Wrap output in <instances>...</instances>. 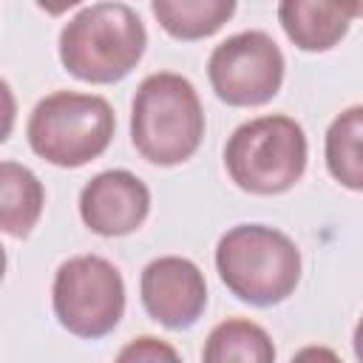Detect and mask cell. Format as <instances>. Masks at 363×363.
<instances>
[{
	"label": "cell",
	"instance_id": "obj_1",
	"mask_svg": "<svg viewBox=\"0 0 363 363\" xmlns=\"http://www.w3.org/2000/svg\"><path fill=\"white\" fill-rule=\"evenodd\" d=\"M145 45V23L128 3H91L62 26L60 62L82 82L108 85L136 68Z\"/></svg>",
	"mask_w": 363,
	"mask_h": 363
},
{
	"label": "cell",
	"instance_id": "obj_2",
	"mask_svg": "<svg viewBox=\"0 0 363 363\" xmlns=\"http://www.w3.org/2000/svg\"><path fill=\"white\" fill-rule=\"evenodd\" d=\"M204 139V111L193 82L173 71L139 82L130 105V142L142 159L170 167L187 162Z\"/></svg>",
	"mask_w": 363,
	"mask_h": 363
},
{
	"label": "cell",
	"instance_id": "obj_3",
	"mask_svg": "<svg viewBox=\"0 0 363 363\" xmlns=\"http://www.w3.org/2000/svg\"><path fill=\"white\" fill-rule=\"evenodd\" d=\"M216 269L227 289L252 306L286 301L301 281V250L267 224H238L216 247Z\"/></svg>",
	"mask_w": 363,
	"mask_h": 363
},
{
	"label": "cell",
	"instance_id": "obj_4",
	"mask_svg": "<svg viewBox=\"0 0 363 363\" xmlns=\"http://www.w3.org/2000/svg\"><path fill=\"white\" fill-rule=\"evenodd\" d=\"M116 116L96 94L54 91L28 116L26 136L31 150L57 167H82L102 156L113 139Z\"/></svg>",
	"mask_w": 363,
	"mask_h": 363
},
{
	"label": "cell",
	"instance_id": "obj_5",
	"mask_svg": "<svg viewBox=\"0 0 363 363\" xmlns=\"http://www.w3.org/2000/svg\"><path fill=\"white\" fill-rule=\"evenodd\" d=\"M303 128L281 113L258 116L233 130L224 147L230 179L255 196H275L289 190L306 170Z\"/></svg>",
	"mask_w": 363,
	"mask_h": 363
},
{
	"label": "cell",
	"instance_id": "obj_6",
	"mask_svg": "<svg viewBox=\"0 0 363 363\" xmlns=\"http://www.w3.org/2000/svg\"><path fill=\"white\" fill-rule=\"evenodd\" d=\"M57 320L77 337L96 340L116 329L125 312V281L102 255H74L60 264L51 286Z\"/></svg>",
	"mask_w": 363,
	"mask_h": 363
},
{
	"label": "cell",
	"instance_id": "obj_7",
	"mask_svg": "<svg viewBox=\"0 0 363 363\" xmlns=\"http://www.w3.org/2000/svg\"><path fill=\"white\" fill-rule=\"evenodd\" d=\"M284 54L267 31H238L218 43L207 60L216 96L235 108L269 102L284 82Z\"/></svg>",
	"mask_w": 363,
	"mask_h": 363
},
{
	"label": "cell",
	"instance_id": "obj_8",
	"mask_svg": "<svg viewBox=\"0 0 363 363\" xmlns=\"http://www.w3.org/2000/svg\"><path fill=\"white\" fill-rule=\"evenodd\" d=\"M142 303L147 315L167 329L193 326L207 306L201 269L182 255H162L142 269Z\"/></svg>",
	"mask_w": 363,
	"mask_h": 363
},
{
	"label": "cell",
	"instance_id": "obj_9",
	"mask_svg": "<svg viewBox=\"0 0 363 363\" xmlns=\"http://www.w3.org/2000/svg\"><path fill=\"white\" fill-rule=\"evenodd\" d=\"M150 190L130 170H102L79 193V216L96 235H128L147 218Z\"/></svg>",
	"mask_w": 363,
	"mask_h": 363
},
{
	"label": "cell",
	"instance_id": "obj_10",
	"mask_svg": "<svg viewBox=\"0 0 363 363\" xmlns=\"http://www.w3.org/2000/svg\"><path fill=\"white\" fill-rule=\"evenodd\" d=\"M278 20L301 51H329L346 37L352 14L346 11V3L284 0L278 6Z\"/></svg>",
	"mask_w": 363,
	"mask_h": 363
},
{
	"label": "cell",
	"instance_id": "obj_11",
	"mask_svg": "<svg viewBox=\"0 0 363 363\" xmlns=\"http://www.w3.org/2000/svg\"><path fill=\"white\" fill-rule=\"evenodd\" d=\"M43 184L28 167L17 162L0 164V224L6 235L26 238L43 213Z\"/></svg>",
	"mask_w": 363,
	"mask_h": 363
},
{
	"label": "cell",
	"instance_id": "obj_12",
	"mask_svg": "<svg viewBox=\"0 0 363 363\" xmlns=\"http://www.w3.org/2000/svg\"><path fill=\"white\" fill-rule=\"evenodd\" d=\"M201 363H275V346L264 326L247 318H227L207 335Z\"/></svg>",
	"mask_w": 363,
	"mask_h": 363
},
{
	"label": "cell",
	"instance_id": "obj_13",
	"mask_svg": "<svg viewBox=\"0 0 363 363\" xmlns=\"http://www.w3.org/2000/svg\"><path fill=\"white\" fill-rule=\"evenodd\" d=\"M323 156L335 182L349 190H363V105H352L332 119Z\"/></svg>",
	"mask_w": 363,
	"mask_h": 363
},
{
	"label": "cell",
	"instance_id": "obj_14",
	"mask_svg": "<svg viewBox=\"0 0 363 363\" xmlns=\"http://www.w3.org/2000/svg\"><path fill=\"white\" fill-rule=\"evenodd\" d=\"M153 17L176 40H201L216 34L233 14V0H153Z\"/></svg>",
	"mask_w": 363,
	"mask_h": 363
},
{
	"label": "cell",
	"instance_id": "obj_15",
	"mask_svg": "<svg viewBox=\"0 0 363 363\" xmlns=\"http://www.w3.org/2000/svg\"><path fill=\"white\" fill-rule=\"evenodd\" d=\"M113 363H182V357L167 340L142 335V337L125 343Z\"/></svg>",
	"mask_w": 363,
	"mask_h": 363
},
{
	"label": "cell",
	"instance_id": "obj_16",
	"mask_svg": "<svg viewBox=\"0 0 363 363\" xmlns=\"http://www.w3.org/2000/svg\"><path fill=\"white\" fill-rule=\"evenodd\" d=\"M292 363H343L329 346H303L301 352H295Z\"/></svg>",
	"mask_w": 363,
	"mask_h": 363
},
{
	"label": "cell",
	"instance_id": "obj_17",
	"mask_svg": "<svg viewBox=\"0 0 363 363\" xmlns=\"http://www.w3.org/2000/svg\"><path fill=\"white\" fill-rule=\"evenodd\" d=\"M352 346H354V354H357V360L363 363V318L357 320V326H354V335H352Z\"/></svg>",
	"mask_w": 363,
	"mask_h": 363
},
{
	"label": "cell",
	"instance_id": "obj_18",
	"mask_svg": "<svg viewBox=\"0 0 363 363\" xmlns=\"http://www.w3.org/2000/svg\"><path fill=\"white\" fill-rule=\"evenodd\" d=\"M346 11L352 17H363V3H346Z\"/></svg>",
	"mask_w": 363,
	"mask_h": 363
}]
</instances>
